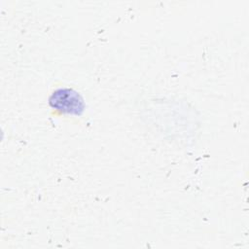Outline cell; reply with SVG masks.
<instances>
[{"mask_svg":"<svg viewBox=\"0 0 249 249\" xmlns=\"http://www.w3.org/2000/svg\"><path fill=\"white\" fill-rule=\"evenodd\" d=\"M50 106L62 114L81 115L85 102L81 94L73 89L60 88L55 89L49 98Z\"/></svg>","mask_w":249,"mask_h":249,"instance_id":"1","label":"cell"}]
</instances>
